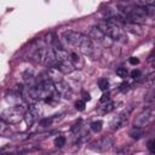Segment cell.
Instances as JSON below:
<instances>
[{
	"instance_id": "7a4b0ae2",
	"label": "cell",
	"mask_w": 155,
	"mask_h": 155,
	"mask_svg": "<svg viewBox=\"0 0 155 155\" xmlns=\"http://www.w3.org/2000/svg\"><path fill=\"white\" fill-rule=\"evenodd\" d=\"M97 28H98L99 31H102L105 36H108L111 40L126 41V33L124 31V29L121 27V23L117 22L113 17L99 21L98 24H97Z\"/></svg>"
},
{
	"instance_id": "3957f363",
	"label": "cell",
	"mask_w": 155,
	"mask_h": 155,
	"mask_svg": "<svg viewBox=\"0 0 155 155\" xmlns=\"http://www.w3.org/2000/svg\"><path fill=\"white\" fill-rule=\"evenodd\" d=\"M154 116H155V109L153 107H148L137 116V119L134 120V126L144 128L154 121Z\"/></svg>"
},
{
	"instance_id": "cb8c5ba5",
	"label": "cell",
	"mask_w": 155,
	"mask_h": 155,
	"mask_svg": "<svg viewBox=\"0 0 155 155\" xmlns=\"http://www.w3.org/2000/svg\"><path fill=\"white\" fill-rule=\"evenodd\" d=\"M91 98H90V94L88 93H84V102L85 101H90Z\"/></svg>"
},
{
	"instance_id": "44dd1931",
	"label": "cell",
	"mask_w": 155,
	"mask_h": 155,
	"mask_svg": "<svg viewBox=\"0 0 155 155\" xmlns=\"http://www.w3.org/2000/svg\"><path fill=\"white\" fill-rule=\"evenodd\" d=\"M131 78H133V79H139V78H140V71L137 70V69L132 70V71H131Z\"/></svg>"
},
{
	"instance_id": "30bf717a",
	"label": "cell",
	"mask_w": 155,
	"mask_h": 155,
	"mask_svg": "<svg viewBox=\"0 0 155 155\" xmlns=\"http://www.w3.org/2000/svg\"><path fill=\"white\" fill-rule=\"evenodd\" d=\"M144 134V128L142 127H138V126H133L130 131V136L133 138V139H139L142 138Z\"/></svg>"
},
{
	"instance_id": "ac0fdd59",
	"label": "cell",
	"mask_w": 155,
	"mask_h": 155,
	"mask_svg": "<svg viewBox=\"0 0 155 155\" xmlns=\"http://www.w3.org/2000/svg\"><path fill=\"white\" fill-rule=\"evenodd\" d=\"M75 108H76L78 110L82 111V110L85 109V102H84V101H78V102L75 103Z\"/></svg>"
},
{
	"instance_id": "5b68a950",
	"label": "cell",
	"mask_w": 155,
	"mask_h": 155,
	"mask_svg": "<svg viewBox=\"0 0 155 155\" xmlns=\"http://www.w3.org/2000/svg\"><path fill=\"white\" fill-rule=\"evenodd\" d=\"M111 145H113V139L108 136H104V137L92 142L90 144V148L92 150H96V151H105V150L110 149Z\"/></svg>"
},
{
	"instance_id": "6da1fadb",
	"label": "cell",
	"mask_w": 155,
	"mask_h": 155,
	"mask_svg": "<svg viewBox=\"0 0 155 155\" xmlns=\"http://www.w3.org/2000/svg\"><path fill=\"white\" fill-rule=\"evenodd\" d=\"M63 38L69 46L74 47L82 54L91 56L94 51L92 40L90 39V36H87L82 33L74 31V30H67L63 33Z\"/></svg>"
},
{
	"instance_id": "ffe728a7",
	"label": "cell",
	"mask_w": 155,
	"mask_h": 155,
	"mask_svg": "<svg viewBox=\"0 0 155 155\" xmlns=\"http://www.w3.org/2000/svg\"><path fill=\"white\" fill-rule=\"evenodd\" d=\"M108 102H110V96H109V93L107 92V93H104V94L102 96L101 103H108Z\"/></svg>"
},
{
	"instance_id": "5bb4252c",
	"label": "cell",
	"mask_w": 155,
	"mask_h": 155,
	"mask_svg": "<svg viewBox=\"0 0 155 155\" xmlns=\"http://www.w3.org/2000/svg\"><path fill=\"white\" fill-rule=\"evenodd\" d=\"M64 144H65V138H64L63 136H58V137L54 139V145H56L57 148H62Z\"/></svg>"
},
{
	"instance_id": "8992f818",
	"label": "cell",
	"mask_w": 155,
	"mask_h": 155,
	"mask_svg": "<svg viewBox=\"0 0 155 155\" xmlns=\"http://www.w3.org/2000/svg\"><path fill=\"white\" fill-rule=\"evenodd\" d=\"M132 110H133V108L132 107H128L127 109H125L122 113H120L117 116H116V119L113 121V124H111V130H120L121 127H124L125 125H126V122H127V120H128V117H130V114L132 113Z\"/></svg>"
},
{
	"instance_id": "d4e9b609",
	"label": "cell",
	"mask_w": 155,
	"mask_h": 155,
	"mask_svg": "<svg viewBox=\"0 0 155 155\" xmlns=\"http://www.w3.org/2000/svg\"><path fill=\"white\" fill-rule=\"evenodd\" d=\"M0 155H15V154H0Z\"/></svg>"
},
{
	"instance_id": "9c48e42d",
	"label": "cell",
	"mask_w": 155,
	"mask_h": 155,
	"mask_svg": "<svg viewBox=\"0 0 155 155\" xmlns=\"http://www.w3.org/2000/svg\"><path fill=\"white\" fill-rule=\"evenodd\" d=\"M36 115H38V113H36L33 108H29V109L24 113L25 121H27V124H28L29 126H31V125H33V122L36 120Z\"/></svg>"
},
{
	"instance_id": "8fae6325",
	"label": "cell",
	"mask_w": 155,
	"mask_h": 155,
	"mask_svg": "<svg viewBox=\"0 0 155 155\" xmlns=\"http://www.w3.org/2000/svg\"><path fill=\"white\" fill-rule=\"evenodd\" d=\"M98 86H99V88L102 90V91H108L109 90V81L105 79V78H101L99 80H98Z\"/></svg>"
},
{
	"instance_id": "277c9868",
	"label": "cell",
	"mask_w": 155,
	"mask_h": 155,
	"mask_svg": "<svg viewBox=\"0 0 155 155\" xmlns=\"http://www.w3.org/2000/svg\"><path fill=\"white\" fill-rule=\"evenodd\" d=\"M23 115L24 114H23L22 109H19V108H10V109L5 110L0 115V119L2 121H5L6 124H16L22 119Z\"/></svg>"
},
{
	"instance_id": "2e32d148",
	"label": "cell",
	"mask_w": 155,
	"mask_h": 155,
	"mask_svg": "<svg viewBox=\"0 0 155 155\" xmlns=\"http://www.w3.org/2000/svg\"><path fill=\"white\" fill-rule=\"evenodd\" d=\"M80 128H81V120H79L78 122H75V124L71 126V132H73V133H76Z\"/></svg>"
},
{
	"instance_id": "603a6c76",
	"label": "cell",
	"mask_w": 155,
	"mask_h": 155,
	"mask_svg": "<svg viewBox=\"0 0 155 155\" xmlns=\"http://www.w3.org/2000/svg\"><path fill=\"white\" fill-rule=\"evenodd\" d=\"M130 63L133 64V65H134V64H138V63H139V59L136 58V57H131V58H130Z\"/></svg>"
},
{
	"instance_id": "52a82bcc",
	"label": "cell",
	"mask_w": 155,
	"mask_h": 155,
	"mask_svg": "<svg viewBox=\"0 0 155 155\" xmlns=\"http://www.w3.org/2000/svg\"><path fill=\"white\" fill-rule=\"evenodd\" d=\"M56 69H57L61 74H70V73L75 69V65L70 62V59H68V61L58 62L57 65H56Z\"/></svg>"
},
{
	"instance_id": "d6986e66",
	"label": "cell",
	"mask_w": 155,
	"mask_h": 155,
	"mask_svg": "<svg viewBox=\"0 0 155 155\" xmlns=\"http://www.w3.org/2000/svg\"><path fill=\"white\" fill-rule=\"evenodd\" d=\"M51 122H52V119H42V120L40 121V126L46 127V126L51 125Z\"/></svg>"
},
{
	"instance_id": "e0dca14e",
	"label": "cell",
	"mask_w": 155,
	"mask_h": 155,
	"mask_svg": "<svg viewBox=\"0 0 155 155\" xmlns=\"http://www.w3.org/2000/svg\"><path fill=\"white\" fill-rule=\"evenodd\" d=\"M7 131V124L0 119V134H4Z\"/></svg>"
},
{
	"instance_id": "ba28073f",
	"label": "cell",
	"mask_w": 155,
	"mask_h": 155,
	"mask_svg": "<svg viewBox=\"0 0 155 155\" xmlns=\"http://www.w3.org/2000/svg\"><path fill=\"white\" fill-rule=\"evenodd\" d=\"M91 34H92L94 38H97V40H98L99 42H102L103 45H105V46H108V45H109V42H108V39H109V38H108V36H105V35H104L102 31H99L97 27L92 28Z\"/></svg>"
},
{
	"instance_id": "7402d4cb",
	"label": "cell",
	"mask_w": 155,
	"mask_h": 155,
	"mask_svg": "<svg viewBox=\"0 0 155 155\" xmlns=\"http://www.w3.org/2000/svg\"><path fill=\"white\" fill-rule=\"evenodd\" d=\"M148 149H149V151H150L151 154L155 153V149H154V140H153V139L148 142Z\"/></svg>"
},
{
	"instance_id": "4fadbf2b",
	"label": "cell",
	"mask_w": 155,
	"mask_h": 155,
	"mask_svg": "<svg viewBox=\"0 0 155 155\" xmlns=\"http://www.w3.org/2000/svg\"><path fill=\"white\" fill-rule=\"evenodd\" d=\"M116 75L119 76V78H121V79H126L127 78V75H128V71H127V69L126 68H117L116 69Z\"/></svg>"
},
{
	"instance_id": "7c38bea8",
	"label": "cell",
	"mask_w": 155,
	"mask_h": 155,
	"mask_svg": "<svg viewBox=\"0 0 155 155\" xmlns=\"http://www.w3.org/2000/svg\"><path fill=\"white\" fill-rule=\"evenodd\" d=\"M102 126H103V122L101 121V120H98V121H93V122H91V125H90V127H91V130L93 131V132H99L101 130H102Z\"/></svg>"
},
{
	"instance_id": "9a60e30c",
	"label": "cell",
	"mask_w": 155,
	"mask_h": 155,
	"mask_svg": "<svg viewBox=\"0 0 155 155\" xmlns=\"http://www.w3.org/2000/svg\"><path fill=\"white\" fill-rule=\"evenodd\" d=\"M114 108H115V103H114V102H108V103L105 104L103 111H104V113H110L111 110H114Z\"/></svg>"
}]
</instances>
